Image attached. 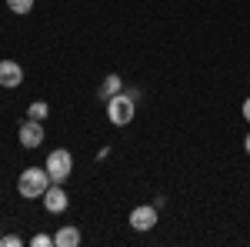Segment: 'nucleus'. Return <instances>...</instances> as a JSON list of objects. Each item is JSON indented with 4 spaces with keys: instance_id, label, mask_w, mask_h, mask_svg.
Segmentation results:
<instances>
[{
    "instance_id": "f8f14e48",
    "label": "nucleus",
    "mask_w": 250,
    "mask_h": 247,
    "mask_svg": "<svg viewBox=\"0 0 250 247\" xmlns=\"http://www.w3.org/2000/svg\"><path fill=\"white\" fill-rule=\"evenodd\" d=\"M30 244H34V247H50V244H54V237H50V234H34Z\"/></svg>"
},
{
    "instance_id": "9b49d317",
    "label": "nucleus",
    "mask_w": 250,
    "mask_h": 247,
    "mask_svg": "<svg viewBox=\"0 0 250 247\" xmlns=\"http://www.w3.org/2000/svg\"><path fill=\"white\" fill-rule=\"evenodd\" d=\"M7 10L10 14H30L34 10V0H7Z\"/></svg>"
},
{
    "instance_id": "20e7f679",
    "label": "nucleus",
    "mask_w": 250,
    "mask_h": 247,
    "mask_svg": "<svg viewBox=\"0 0 250 247\" xmlns=\"http://www.w3.org/2000/svg\"><path fill=\"white\" fill-rule=\"evenodd\" d=\"M43 207L50 210V214H63V210L70 207V197H67V190H63V184H50V187L43 190Z\"/></svg>"
},
{
    "instance_id": "4468645a",
    "label": "nucleus",
    "mask_w": 250,
    "mask_h": 247,
    "mask_svg": "<svg viewBox=\"0 0 250 247\" xmlns=\"http://www.w3.org/2000/svg\"><path fill=\"white\" fill-rule=\"evenodd\" d=\"M240 114H244V120H247V124H250V97H247V100H244V107H240Z\"/></svg>"
},
{
    "instance_id": "f257e3e1",
    "label": "nucleus",
    "mask_w": 250,
    "mask_h": 247,
    "mask_svg": "<svg viewBox=\"0 0 250 247\" xmlns=\"http://www.w3.org/2000/svg\"><path fill=\"white\" fill-rule=\"evenodd\" d=\"M50 184L54 180H50L47 167H23L17 177V194L27 197V201H37V197H43V190L50 187Z\"/></svg>"
},
{
    "instance_id": "ddd939ff",
    "label": "nucleus",
    "mask_w": 250,
    "mask_h": 247,
    "mask_svg": "<svg viewBox=\"0 0 250 247\" xmlns=\"http://www.w3.org/2000/svg\"><path fill=\"white\" fill-rule=\"evenodd\" d=\"M23 244V241H20L17 234H3V237H0V247H20Z\"/></svg>"
},
{
    "instance_id": "1a4fd4ad",
    "label": "nucleus",
    "mask_w": 250,
    "mask_h": 247,
    "mask_svg": "<svg viewBox=\"0 0 250 247\" xmlns=\"http://www.w3.org/2000/svg\"><path fill=\"white\" fill-rule=\"evenodd\" d=\"M120 90H124V80H120L117 74H107V77H104V84H100V97H104V100H110V97L120 94Z\"/></svg>"
},
{
    "instance_id": "2eb2a0df",
    "label": "nucleus",
    "mask_w": 250,
    "mask_h": 247,
    "mask_svg": "<svg viewBox=\"0 0 250 247\" xmlns=\"http://www.w3.org/2000/svg\"><path fill=\"white\" fill-rule=\"evenodd\" d=\"M244 151L250 154V134H247V137H244Z\"/></svg>"
},
{
    "instance_id": "423d86ee",
    "label": "nucleus",
    "mask_w": 250,
    "mask_h": 247,
    "mask_svg": "<svg viewBox=\"0 0 250 247\" xmlns=\"http://www.w3.org/2000/svg\"><path fill=\"white\" fill-rule=\"evenodd\" d=\"M130 227L134 230H154L157 227V204H140L130 210Z\"/></svg>"
},
{
    "instance_id": "6e6552de",
    "label": "nucleus",
    "mask_w": 250,
    "mask_h": 247,
    "mask_svg": "<svg viewBox=\"0 0 250 247\" xmlns=\"http://www.w3.org/2000/svg\"><path fill=\"white\" fill-rule=\"evenodd\" d=\"M54 244L57 247H77L80 244V230L74 227V224H63V227L54 234Z\"/></svg>"
},
{
    "instance_id": "0eeeda50",
    "label": "nucleus",
    "mask_w": 250,
    "mask_h": 247,
    "mask_svg": "<svg viewBox=\"0 0 250 247\" xmlns=\"http://www.w3.org/2000/svg\"><path fill=\"white\" fill-rule=\"evenodd\" d=\"M20 84H23V67H20L17 60H0V87L14 90Z\"/></svg>"
},
{
    "instance_id": "f03ea898",
    "label": "nucleus",
    "mask_w": 250,
    "mask_h": 247,
    "mask_svg": "<svg viewBox=\"0 0 250 247\" xmlns=\"http://www.w3.org/2000/svg\"><path fill=\"white\" fill-rule=\"evenodd\" d=\"M134 117H137V100H130L127 94H114L107 100V120L114 127H127Z\"/></svg>"
},
{
    "instance_id": "9d476101",
    "label": "nucleus",
    "mask_w": 250,
    "mask_h": 247,
    "mask_svg": "<svg viewBox=\"0 0 250 247\" xmlns=\"http://www.w3.org/2000/svg\"><path fill=\"white\" fill-rule=\"evenodd\" d=\"M47 114H50V107H47V100H34V104L27 107V117H30V120H43Z\"/></svg>"
},
{
    "instance_id": "39448f33",
    "label": "nucleus",
    "mask_w": 250,
    "mask_h": 247,
    "mask_svg": "<svg viewBox=\"0 0 250 247\" xmlns=\"http://www.w3.org/2000/svg\"><path fill=\"white\" fill-rule=\"evenodd\" d=\"M17 137H20V147L34 151V147L43 144V124H40V120H23L20 131H17Z\"/></svg>"
},
{
    "instance_id": "7ed1b4c3",
    "label": "nucleus",
    "mask_w": 250,
    "mask_h": 247,
    "mask_svg": "<svg viewBox=\"0 0 250 247\" xmlns=\"http://www.w3.org/2000/svg\"><path fill=\"white\" fill-rule=\"evenodd\" d=\"M43 167H47V174H50V180H54V184H63V180L70 177V171H74V154L63 151V147H57V151L47 154Z\"/></svg>"
}]
</instances>
